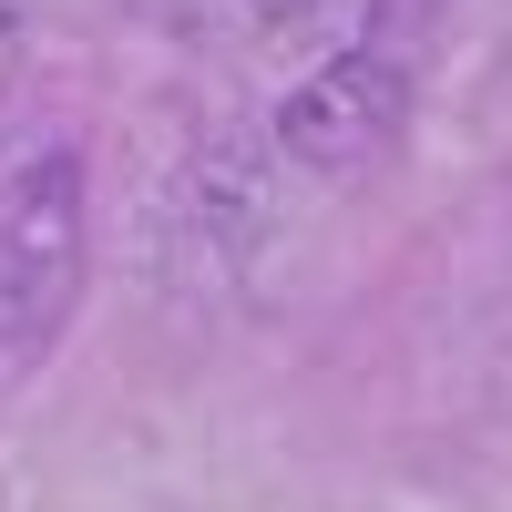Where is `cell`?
<instances>
[{"mask_svg": "<svg viewBox=\"0 0 512 512\" xmlns=\"http://www.w3.org/2000/svg\"><path fill=\"white\" fill-rule=\"evenodd\" d=\"M93 277V185L72 144H41L0 175V379L41 369Z\"/></svg>", "mask_w": 512, "mask_h": 512, "instance_id": "1", "label": "cell"}, {"mask_svg": "<svg viewBox=\"0 0 512 512\" xmlns=\"http://www.w3.org/2000/svg\"><path fill=\"white\" fill-rule=\"evenodd\" d=\"M236 11H246L256 31H318V21L338 11V0H236Z\"/></svg>", "mask_w": 512, "mask_h": 512, "instance_id": "4", "label": "cell"}, {"mask_svg": "<svg viewBox=\"0 0 512 512\" xmlns=\"http://www.w3.org/2000/svg\"><path fill=\"white\" fill-rule=\"evenodd\" d=\"M277 236V175L256 144H205L175 164V185L154 205V277L175 297H226L256 277V256Z\"/></svg>", "mask_w": 512, "mask_h": 512, "instance_id": "2", "label": "cell"}, {"mask_svg": "<svg viewBox=\"0 0 512 512\" xmlns=\"http://www.w3.org/2000/svg\"><path fill=\"white\" fill-rule=\"evenodd\" d=\"M410 103L420 82L400 52H379V41H349V52H328L297 93L277 103V154L308 164V175H369V164H390L400 134H410Z\"/></svg>", "mask_w": 512, "mask_h": 512, "instance_id": "3", "label": "cell"}, {"mask_svg": "<svg viewBox=\"0 0 512 512\" xmlns=\"http://www.w3.org/2000/svg\"><path fill=\"white\" fill-rule=\"evenodd\" d=\"M11 72H21V11L0 0V82H11Z\"/></svg>", "mask_w": 512, "mask_h": 512, "instance_id": "5", "label": "cell"}]
</instances>
